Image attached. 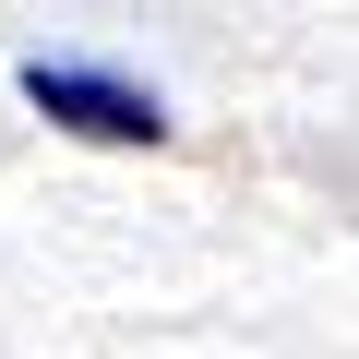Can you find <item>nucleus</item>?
Instances as JSON below:
<instances>
[{
  "instance_id": "1",
  "label": "nucleus",
  "mask_w": 359,
  "mask_h": 359,
  "mask_svg": "<svg viewBox=\"0 0 359 359\" xmlns=\"http://www.w3.org/2000/svg\"><path fill=\"white\" fill-rule=\"evenodd\" d=\"M13 84H25V108H36L48 132H72V144H168V96L132 84V72H96V60H25Z\"/></svg>"
}]
</instances>
